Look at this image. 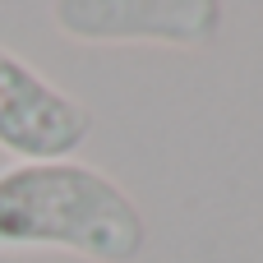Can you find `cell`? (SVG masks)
Masks as SVG:
<instances>
[{"label": "cell", "instance_id": "2", "mask_svg": "<svg viewBox=\"0 0 263 263\" xmlns=\"http://www.w3.org/2000/svg\"><path fill=\"white\" fill-rule=\"evenodd\" d=\"M92 134V111L0 46V148L18 162H69Z\"/></svg>", "mask_w": 263, "mask_h": 263}, {"label": "cell", "instance_id": "3", "mask_svg": "<svg viewBox=\"0 0 263 263\" xmlns=\"http://www.w3.org/2000/svg\"><path fill=\"white\" fill-rule=\"evenodd\" d=\"M51 18L79 42H213L227 23L217 0H55Z\"/></svg>", "mask_w": 263, "mask_h": 263}, {"label": "cell", "instance_id": "1", "mask_svg": "<svg viewBox=\"0 0 263 263\" xmlns=\"http://www.w3.org/2000/svg\"><path fill=\"white\" fill-rule=\"evenodd\" d=\"M148 245L139 203L97 166L18 162L0 171V250H69L92 263H134Z\"/></svg>", "mask_w": 263, "mask_h": 263}]
</instances>
